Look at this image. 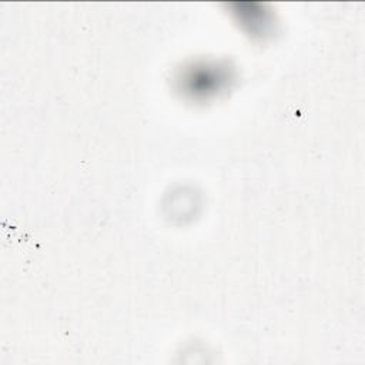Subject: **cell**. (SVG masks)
Returning a JSON list of instances; mask_svg holds the SVG:
<instances>
[{
  "label": "cell",
  "instance_id": "cell-1",
  "mask_svg": "<svg viewBox=\"0 0 365 365\" xmlns=\"http://www.w3.org/2000/svg\"><path fill=\"white\" fill-rule=\"evenodd\" d=\"M227 77L230 78V74L227 73L225 67L220 66H201V67H191L184 77V83L187 84L185 93L194 94L195 97L202 96L207 98L208 94L217 93L225 86Z\"/></svg>",
  "mask_w": 365,
  "mask_h": 365
}]
</instances>
